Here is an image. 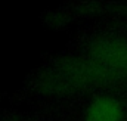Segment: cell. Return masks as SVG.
Here are the masks:
<instances>
[{"mask_svg":"<svg viewBox=\"0 0 127 121\" xmlns=\"http://www.w3.org/2000/svg\"><path fill=\"white\" fill-rule=\"evenodd\" d=\"M106 80L127 74V44L120 40H102L92 49L90 55Z\"/></svg>","mask_w":127,"mask_h":121,"instance_id":"6da1fadb","label":"cell"},{"mask_svg":"<svg viewBox=\"0 0 127 121\" xmlns=\"http://www.w3.org/2000/svg\"><path fill=\"white\" fill-rule=\"evenodd\" d=\"M84 121H123L120 102L111 96H99L89 105Z\"/></svg>","mask_w":127,"mask_h":121,"instance_id":"7a4b0ae2","label":"cell"}]
</instances>
